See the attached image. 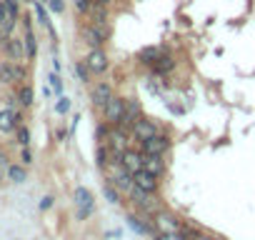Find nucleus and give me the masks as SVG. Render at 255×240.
<instances>
[{
	"label": "nucleus",
	"mask_w": 255,
	"mask_h": 240,
	"mask_svg": "<svg viewBox=\"0 0 255 240\" xmlns=\"http://www.w3.org/2000/svg\"><path fill=\"white\" fill-rule=\"evenodd\" d=\"M20 120H23V115L18 110H10V108L0 110V133H13L20 125Z\"/></svg>",
	"instance_id": "obj_16"
},
{
	"label": "nucleus",
	"mask_w": 255,
	"mask_h": 240,
	"mask_svg": "<svg viewBox=\"0 0 255 240\" xmlns=\"http://www.w3.org/2000/svg\"><path fill=\"white\" fill-rule=\"evenodd\" d=\"M25 178H28L25 165H8V180H13V183H25Z\"/></svg>",
	"instance_id": "obj_23"
},
{
	"label": "nucleus",
	"mask_w": 255,
	"mask_h": 240,
	"mask_svg": "<svg viewBox=\"0 0 255 240\" xmlns=\"http://www.w3.org/2000/svg\"><path fill=\"white\" fill-rule=\"evenodd\" d=\"M133 183L140 188V190H145V193H158V188H160V178L158 175H153V173H148V170H138L135 175H133Z\"/></svg>",
	"instance_id": "obj_15"
},
{
	"label": "nucleus",
	"mask_w": 255,
	"mask_h": 240,
	"mask_svg": "<svg viewBox=\"0 0 255 240\" xmlns=\"http://www.w3.org/2000/svg\"><path fill=\"white\" fill-rule=\"evenodd\" d=\"M128 195H130V200H133V205L138 208V213H143V215H148V218H153V215L160 210V203L153 200V193H145V190H140L138 185H133V190L128 193Z\"/></svg>",
	"instance_id": "obj_4"
},
{
	"label": "nucleus",
	"mask_w": 255,
	"mask_h": 240,
	"mask_svg": "<svg viewBox=\"0 0 255 240\" xmlns=\"http://www.w3.org/2000/svg\"><path fill=\"white\" fill-rule=\"evenodd\" d=\"M90 5H93V0H75V8H78L80 13H88Z\"/></svg>",
	"instance_id": "obj_36"
},
{
	"label": "nucleus",
	"mask_w": 255,
	"mask_h": 240,
	"mask_svg": "<svg viewBox=\"0 0 255 240\" xmlns=\"http://www.w3.org/2000/svg\"><path fill=\"white\" fill-rule=\"evenodd\" d=\"M73 200H75V205H78V208H90V205H95L93 193H90L88 188H83V185H78V188L73 190Z\"/></svg>",
	"instance_id": "obj_20"
},
{
	"label": "nucleus",
	"mask_w": 255,
	"mask_h": 240,
	"mask_svg": "<svg viewBox=\"0 0 255 240\" xmlns=\"http://www.w3.org/2000/svg\"><path fill=\"white\" fill-rule=\"evenodd\" d=\"M18 103L23 105V108H30L35 100H33V88L30 85H20V90H18Z\"/></svg>",
	"instance_id": "obj_24"
},
{
	"label": "nucleus",
	"mask_w": 255,
	"mask_h": 240,
	"mask_svg": "<svg viewBox=\"0 0 255 240\" xmlns=\"http://www.w3.org/2000/svg\"><path fill=\"white\" fill-rule=\"evenodd\" d=\"M190 235V228H185L183 233H155L153 240H188Z\"/></svg>",
	"instance_id": "obj_25"
},
{
	"label": "nucleus",
	"mask_w": 255,
	"mask_h": 240,
	"mask_svg": "<svg viewBox=\"0 0 255 240\" xmlns=\"http://www.w3.org/2000/svg\"><path fill=\"white\" fill-rule=\"evenodd\" d=\"M75 73H78V78H80L83 83H88V80H90V70H88V65H85V63H75Z\"/></svg>",
	"instance_id": "obj_32"
},
{
	"label": "nucleus",
	"mask_w": 255,
	"mask_h": 240,
	"mask_svg": "<svg viewBox=\"0 0 255 240\" xmlns=\"http://www.w3.org/2000/svg\"><path fill=\"white\" fill-rule=\"evenodd\" d=\"M35 13H38V23H40V25H45V28H50V20H48V13H45V8H43V3H38V0H35Z\"/></svg>",
	"instance_id": "obj_31"
},
{
	"label": "nucleus",
	"mask_w": 255,
	"mask_h": 240,
	"mask_svg": "<svg viewBox=\"0 0 255 240\" xmlns=\"http://www.w3.org/2000/svg\"><path fill=\"white\" fill-rule=\"evenodd\" d=\"M120 165L128 170V173H138L143 170V150H135V148H128L120 153Z\"/></svg>",
	"instance_id": "obj_13"
},
{
	"label": "nucleus",
	"mask_w": 255,
	"mask_h": 240,
	"mask_svg": "<svg viewBox=\"0 0 255 240\" xmlns=\"http://www.w3.org/2000/svg\"><path fill=\"white\" fill-rule=\"evenodd\" d=\"M155 133H160L158 123H155V120H150V118H145V115H140L135 123H133V128H130V135H133L138 143L145 140V138H150V135H155Z\"/></svg>",
	"instance_id": "obj_8"
},
{
	"label": "nucleus",
	"mask_w": 255,
	"mask_h": 240,
	"mask_svg": "<svg viewBox=\"0 0 255 240\" xmlns=\"http://www.w3.org/2000/svg\"><path fill=\"white\" fill-rule=\"evenodd\" d=\"M143 170L153 173V175H163L165 173V160L163 155H155V153H143Z\"/></svg>",
	"instance_id": "obj_17"
},
{
	"label": "nucleus",
	"mask_w": 255,
	"mask_h": 240,
	"mask_svg": "<svg viewBox=\"0 0 255 240\" xmlns=\"http://www.w3.org/2000/svg\"><path fill=\"white\" fill-rule=\"evenodd\" d=\"M20 158H23V165H30V163H33V153H30L28 148H23V155H20Z\"/></svg>",
	"instance_id": "obj_38"
},
{
	"label": "nucleus",
	"mask_w": 255,
	"mask_h": 240,
	"mask_svg": "<svg viewBox=\"0 0 255 240\" xmlns=\"http://www.w3.org/2000/svg\"><path fill=\"white\" fill-rule=\"evenodd\" d=\"M128 220V228L130 230H135V233H140V235H155V225H153V218H148V215H143V213H135V215H128L125 218Z\"/></svg>",
	"instance_id": "obj_11"
},
{
	"label": "nucleus",
	"mask_w": 255,
	"mask_h": 240,
	"mask_svg": "<svg viewBox=\"0 0 255 240\" xmlns=\"http://www.w3.org/2000/svg\"><path fill=\"white\" fill-rule=\"evenodd\" d=\"M113 95H115L113 85L100 80V83H95V85H93V90H90V103H93V108L103 110V108H105V103H108Z\"/></svg>",
	"instance_id": "obj_12"
},
{
	"label": "nucleus",
	"mask_w": 255,
	"mask_h": 240,
	"mask_svg": "<svg viewBox=\"0 0 255 240\" xmlns=\"http://www.w3.org/2000/svg\"><path fill=\"white\" fill-rule=\"evenodd\" d=\"M83 40L88 43V48H100V45L105 43V40H100V35L95 33V28H93L90 23H88V25L83 28Z\"/></svg>",
	"instance_id": "obj_22"
},
{
	"label": "nucleus",
	"mask_w": 255,
	"mask_h": 240,
	"mask_svg": "<svg viewBox=\"0 0 255 240\" xmlns=\"http://www.w3.org/2000/svg\"><path fill=\"white\" fill-rule=\"evenodd\" d=\"M140 150L143 153H155V155H165L170 150V138L165 133H155L145 140H140Z\"/></svg>",
	"instance_id": "obj_7"
},
{
	"label": "nucleus",
	"mask_w": 255,
	"mask_h": 240,
	"mask_svg": "<svg viewBox=\"0 0 255 240\" xmlns=\"http://www.w3.org/2000/svg\"><path fill=\"white\" fill-rule=\"evenodd\" d=\"M95 3H100V5H110V3H115V0H95Z\"/></svg>",
	"instance_id": "obj_40"
},
{
	"label": "nucleus",
	"mask_w": 255,
	"mask_h": 240,
	"mask_svg": "<svg viewBox=\"0 0 255 240\" xmlns=\"http://www.w3.org/2000/svg\"><path fill=\"white\" fill-rule=\"evenodd\" d=\"M25 80V68L15 60H3L0 63V83H5V85H15Z\"/></svg>",
	"instance_id": "obj_5"
},
{
	"label": "nucleus",
	"mask_w": 255,
	"mask_h": 240,
	"mask_svg": "<svg viewBox=\"0 0 255 240\" xmlns=\"http://www.w3.org/2000/svg\"><path fill=\"white\" fill-rule=\"evenodd\" d=\"M110 128H113V125L105 123V120H103V123H98V125H95V140H98V143H105L108 135H110Z\"/></svg>",
	"instance_id": "obj_26"
},
{
	"label": "nucleus",
	"mask_w": 255,
	"mask_h": 240,
	"mask_svg": "<svg viewBox=\"0 0 255 240\" xmlns=\"http://www.w3.org/2000/svg\"><path fill=\"white\" fill-rule=\"evenodd\" d=\"M160 53H163L160 48H145V50L140 53V63H145V65H153V63H155V58H158Z\"/></svg>",
	"instance_id": "obj_27"
},
{
	"label": "nucleus",
	"mask_w": 255,
	"mask_h": 240,
	"mask_svg": "<svg viewBox=\"0 0 255 240\" xmlns=\"http://www.w3.org/2000/svg\"><path fill=\"white\" fill-rule=\"evenodd\" d=\"M143 115V108H140V103L135 100V98H125V110H123V118H120V128H125V130H130L133 128V123Z\"/></svg>",
	"instance_id": "obj_10"
},
{
	"label": "nucleus",
	"mask_w": 255,
	"mask_h": 240,
	"mask_svg": "<svg viewBox=\"0 0 255 240\" xmlns=\"http://www.w3.org/2000/svg\"><path fill=\"white\" fill-rule=\"evenodd\" d=\"M103 173L108 175V183H110V185H115L120 193H130V190H133V185H135V183H133V173H128L120 163H110Z\"/></svg>",
	"instance_id": "obj_2"
},
{
	"label": "nucleus",
	"mask_w": 255,
	"mask_h": 240,
	"mask_svg": "<svg viewBox=\"0 0 255 240\" xmlns=\"http://www.w3.org/2000/svg\"><path fill=\"white\" fill-rule=\"evenodd\" d=\"M105 198H108V203H113V205H118L120 203V190L115 188V185H105Z\"/></svg>",
	"instance_id": "obj_29"
},
{
	"label": "nucleus",
	"mask_w": 255,
	"mask_h": 240,
	"mask_svg": "<svg viewBox=\"0 0 255 240\" xmlns=\"http://www.w3.org/2000/svg\"><path fill=\"white\" fill-rule=\"evenodd\" d=\"M48 80H50V88L55 90V95H63V80H60V75H58V73H53Z\"/></svg>",
	"instance_id": "obj_33"
},
{
	"label": "nucleus",
	"mask_w": 255,
	"mask_h": 240,
	"mask_svg": "<svg viewBox=\"0 0 255 240\" xmlns=\"http://www.w3.org/2000/svg\"><path fill=\"white\" fill-rule=\"evenodd\" d=\"M50 10L53 13H63V0H50Z\"/></svg>",
	"instance_id": "obj_39"
},
{
	"label": "nucleus",
	"mask_w": 255,
	"mask_h": 240,
	"mask_svg": "<svg viewBox=\"0 0 255 240\" xmlns=\"http://www.w3.org/2000/svg\"><path fill=\"white\" fill-rule=\"evenodd\" d=\"M70 110V98H65V95H58V103H55V113L58 115H65Z\"/></svg>",
	"instance_id": "obj_30"
},
{
	"label": "nucleus",
	"mask_w": 255,
	"mask_h": 240,
	"mask_svg": "<svg viewBox=\"0 0 255 240\" xmlns=\"http://www.w3.org/2000/svg\"><path fill=\"white\" fill-rule=\"evenodd\" d=\"M153 225H155V233H183L185 230V223L175 213L163 210V208L153 215Z\"/></svg>",
	"instance_id": "obj_3"
},
{
	"label": "nucleus",
	"mask_w": 255,
	"mask_h": 240,
	"mask_svg": "<svg viewBox=\"0 0 255 240\" xmlns=\"http://www.w3.org/2000/svg\"><path fill=\"white\" fill-rule=\"evenodd\" d=\"M3 50H5V55H8V60H15V63H23L28 55H25V43L20 40V38H8V40H3Z\"/></svg>",
	"instance_id": "obj_14"
},
{
	"label": "nucleus",
	"mask_w": 255,
	"mask_h": 240,
	"mask_svg": "<svg viewBox=\"0 0 255 240\" xmlns=\"http://www.w3.org/2000/svg\"><path fill=\"white\" fill-rule=\"evenodd\" d=\"M23 23H25V38H23V43H25V55H28V60H33V58L38 55L35 33H33V28H30V18H28V15L23 18Z\"/></svg>",
	"instance_id": "obj_18"
},
{
	"label": "nucleus",
	"mask_w": 255,
	"mask_h": 240,
	"mask_svg": "<svg viewBox=\"0 0 255 240\" xmlns=\"http://www.w3.org/2000/svg\"><path fill=\"white\" fill-rule=\"evenodd\" d=\"M123 110H125V98H123V95H113V98L105 103V108H103L100 113H103V120H105V123L118 125L120 118H123Z\"/></svg>",
	"instance_id": "obj_6"
},
{
	"label": "nucleus",
	"mask_w": 255,
	"mask_h": 240,
	"mask_svg": "<svg viewBox=\"0 0 255 240\" xmlns=\"http://www.w3.org/2000/svg\"><path fill=\"white\" fill-rule=\"evenodd\" d=\"M188 240H218V238H213V235H208V233H198V230H190Z\"/></svg>",
	"instance_id": "obj_34"
},
{
	"label": "nucleus",
	"mask_w": 255,
	"mask_h": 240,
	"mask_svg": "<svg viewBox=\"0 0 255 240\" xmlns=\"http://www.w3.org/2000/svg\"><path fill=\"white\" fill-rule=\"evenodd\" d=\"M88 18H90V23H105L108 5H100V3H95V0H93V5L88 8Z\"/></svg>",
	"instance_id": "obj_21"
},
{
	"label": "nucleus",
	"mask_w": 255,
	"mask_h": 240,
	"mask_svg": "<svg viewBox=\"0 0 255 240\" xmlns=\"http://www.w3.org/2000/svg\"><path fill=\"white\" fill-rule=\"evenodd\" d=\"M93 213H95V205H90V208H78V220H88Z\"/></svg>",
	"instance_id": "obj_35"
},
{
	"label": "nucleus",
	"mask_w": 255,
	"mask_h": 240,
	"mask_svg": "<svg viewBox=\"0 0 255 240\" xmlns=\"http://www.w3.org/2000/svg\"><path fill=\"white\" fill-rule=\"evenodd\" d=\"M50 208H53V195H45L40 200V210H50Z\"/></svg>",
	"instance_id": "obj_37"
},
{
	"label": "nucleus",
	"mask_w": 255,
	"mask_h": 240,
	"mask_svg": "<svg viewBox=\"0 0 255 240\" xmlns=\"http://www.w3.org/2000/svg\"><path fill=\"white\" fill-rule=\"evenodd\" d=\"M3 3V13H0V43L8 40L15 30V23L20 18V8H18V0H0Z\"/></svg>",
	"instance_id": "obj_1"
},
{
	"label": "nucleus",
	"mask_w": 255,
	"mask_h": 240,
	"mask_svg": "<svg viewBox=\"0 0 255 240\" xmlns=\"http://www.w3.org/2000/svg\"><path fill=\"white\" fill-rule=\"evenodd\" d=\"M15 138H18V143H20L23 148H28V145H30V130H28L23 123L15 128Z\"/></svg>",
	"instance_id": "obj_28"
},
{
	"label": "nucleus",
	"mask_w": 255,
	"mask_h": 240,
	"mask_svg": "<svg viewBox=\"0 0 255 240\" xmlns=\"http://www.w3.org/2000/svg\"><path fill=\"white\" fill-rule=\"evenodd\" d=\"M85 65H88V70H90L93 75H100V73L108 70L110 60H108V55H105L103 48H90V50H88V58H85Z\"/></svg>",
	"instance_id": "obj_9"
},
{
	"label": "nucleus",
	"mask_w": 255,
	"mask_h": 240,
	"mask_svg": "<svg viewBox=\"0 0 255 240\" xmlns=\"http://www.w3.org/2000/svg\"><path fill=\"white\" fill-rule=\"evenodd\" d=\"M150 68H153V73H155V75H168V73L175 68V60H173V55H170V53H160Z\"/></svg>",
	"instance_id": "obj_19"
}]
</instances>
